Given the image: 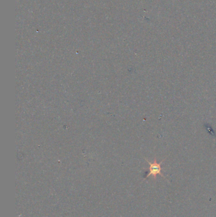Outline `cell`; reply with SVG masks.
I'll list each match as a JSON object with an SVG mask.
<instances>
[{"label": "cell", "mask_w": 216, "mask_h": 217, "mask_svg": "<svg viewBox=\"0 0 216 217\" xmlns=\"http://www.w3.org/2000/svg\"><path fill=\"white\" fill-rule=\"evenodd\" d=\"M146 161L148 162L149 164V168H148V172H147L146 176L145 178L146 179L148 178L150 176H152L153 177V179H156V175H160L164 178H165V176L162 173V167H161V164L162 163L163 161H161L160 163H157L156 160H155V161L153 163H151L148 161V160H146Z\"/></svg>", "instance_id": "1"}]
</instances>
